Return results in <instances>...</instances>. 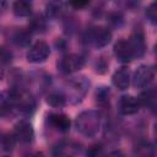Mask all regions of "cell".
Here are the masks:
<instances>
[{
    "instance_id": "cell-5",
    "label": "cell",
    "mask_w": 157,
    "mask_h": 157,
    "mask_svg": "<svg viewBox=\"0 0 157 157\" xmlns=\"http://www.w3.org/2000/svg\"><path fill=\"white\" fill-rule=\"evenodd\" d=\"M155 78V69L150 65H140L132 76V85L137 88H146Z\"/></svg>"
},
{
    "instance_id": "cell-17",
    "label": "cell",
    "mask_w": 157,
    "mask_h": 157,
    "mask_svg": "<svg viewBox=\"0 0 157 157\" xmlns=\"http://www.w3.org/2000/svg\"><path fill=\"white\" fill-rule=\"evenodd\" d=\"M47 103L53 108H61L66 104V97L60 92H53L47 96Z\"/></svg>"
},
{
    "instance_id": "cell-26",
    "label": "cell",
    "mask_w": 157,
    "mask_h": 157,
    "mask_svg": "<svg viewBox=\"0 0 157 157\" xmlns=\"http://www.w3.org/2000/svg\"><path fill=\"white\" fill-rule=\"evenodd\" d=\"M4 76H5V72H4V69L0 66V81L4 78Z\"/></svg>"
},
{
    "instance_id": "cell-24",
    "label": "cell",
    "mask_w": 157,
    "mask_h": 157,
    "mask_svg": "<svg viewBox=\"0 0 157 157\" xmlns=\"http://www.w3.org/2000/svg\"><path fill=\"white\" fill-rule=\"evenodd\" d=\"M88 4H90L88 1H72V2H70V5H71V6H74L75 9L85 7V6H87Z\"/></svg>"
},
{
    "instance_id": "cell-9",
    "label": "cell",
    "mask_w": 157,
    "mask_h": 157,
    "mask_svg": "<svg viewBox=\"0 0 157 157\" xmlns=\"http://www.w3.org/2000/svg\"><path fill=\"white\" fill-rule=\"evenodd\" d=\"M129 45L131 48V52L134 54V59L135 58H141L145 52H146V43H145V38L141 31H136L131 34V37L128 39Z\"/></svg>"
},
{
    "instance_id": "cell-15",
    "label": "cell",
    "mask_w": 157,
    "mask_h": 157,
    "mask_svg": "<svg viewBox=\"0 0 157 157\" xmlns=\"http://www.w3.org/2000/svg\"><path fill=\"white\" fill-rule=\"evenodd\" d=\"M137 101H139L140 105L153 109L155 105H156V91L153 88H150V90H146V91L141 92L140 96L137 97Z\"/></svg>"
},
{
    "instance_id": "cell-16",
    "label": "cell",
    "mask_w": 157,
    "mask_h": 157,
    "mask_svg": "<svg viewBox=\"0 0 157 157\" xmlns=\"http://www.w3.org/2000/svg\"><path fill=\"white\" fill-rule=\"evenodd\" d=\"M135 153L139 157H153L155 148L151 142L148 141H140L135 147Z\"/></svg>"
},
{
    "instance_id": "cell-21",
    "label": "cell",
    "mask_w": 157,
    "mask_h": 157,
    "mask_svg": "<svg viewBox=\"0 0 157 157\" xmlns=\"http://www.w3.org/2000/svg\"><path fill=\"white\" fill-rule=\"evenodd\" d=\"M96 98L99 104H107L109 101V90L107 87H101L96 92Z\"/></svg>"
},
{
    "instance_id": "cell-1",
    "label": "cell",
    "mask_w": 157,
    "mask_h": 157,
    "mask_svg": "<svg viewBox=\"0 0 157 157\" xmlns=\"http://www.w3.org/2000/svg\"><path fill=\"white\" fill-rule=\"evenodd\" d=\"M76 128L87 137L96 136L101 129V114L97 110L82 112L76 118Z\"/></svg>"
},
{
    "instance_id": "cell-7",
    "label": "cell",
    "mask_w": 157,
    "mask_h": 157,
    "mask_svg": "<svg viewBox=\"0 0 157 157\" xmlns=\"http://www.w3.org/2000/svg\"><path fill=\"white\" fill-rule=\"evenodd\" d=\"M13 136L16 141H20L22 144H29L34 137L33 126L27 120H20L13 128Z\"/></svg>"
},
{
    "instance_id": "cell-10",
    "label": "cell",
    "mask_w": 157,
    "mask_h": 157,
    "mask_svg": "<svg viewBox=\"0 0 157 157\" xmlns=\"http://www.w3.org/2000/svg\"><path fill=\"white\" fill-rule=\"evenodd\" d=\"M114 55L117 56V59L121 63H129L134 59V54L131 52V48L129 45L128 39H120L114 44L113 48Z\"/></svg>"
},
{
    "instance_id": "cell-19",
    "label": "cell",
    "mask_w": 157,
    "mask_h": 157,
    "mask_svg": "<svg viewBox=\"0 0 157 157\" xmlns=\"http://www.w3.org/2000/svg\"><path fill=\"white\" fill-rule=\"evenodd\" d=\"M13 39H15V42H16L18 45L25 47V45H27V44L31 42V33H29V31H26V29L21 28V29H18V31L15 33Z\"/></svg>"
},
{
    "instance_id": "cell-20",
    "label": "cell",
    "mask_w": 157,
    "mask_h": 157,
    "mask_svg": "<svg viewBox=\"0 0 157 157\" xmlns=\"http://www.w3.org/2000/svg\"><path fill=\"white\" fill-rule=\"evenodd\" d=\"M86 156L87 157H105V152H104V148L102 145L94 144L87 148Z\"/></svg>"
},
{
    "instance_id": "cell-8",
    "label": "cell",
    "mask_w": 157,
    "mask_h": 157,
    "mask_svg": "<svg viewBox=\"0 0 157 157\" xmlns=\"http://www.w3.org/2000/svg\"><path fill=\"white\" fill-rule=\"evenodd\" d=\"M140 103L136 97L130 94H124L118 101V109L124 115H132L140 110Z\"/></svg>"
},
{
    "instance_id": "cell-27",
    "label": "cell",
    "mask_w": 157,
    "mask_h": 157,
    "mask_svg": "<svg viewBox=\"0 0 157 157\" xmlns=\"http://www.w3.org/2000/svg\"><path fill=\"white\" fill-rule=\"evenodd\" d=\"M2 157H9V156H2Z\"/></svg>"
},
{
    "instance_id": "cell-2",
    "label": "cell",
    "mask_w": 157,
    "mask_h": 157,
    "mask_svg": "<svg viewBox=\"0 0 157 157\" xmlns=\"http://www.w3.org/2000/svg\"><path fill=\"white\" fill-rule=\"evenodd\" d=\"M15 98V108H17L23 114H31L36 109V101L33 97L28 93H26L22 90L12 88L11 90Z\"/></svg>"
},
{
    "instance_id": "cell-6",
    "label": "cell",
    "mask_w": 157,
    "mask_h": 157,
    "mask_svg": "<svg viewBox=\"0 0 157 157\" xmlns=\"http://www.w3.org/2000/svg\"><path fill=\"white\" fill-rule=\"evenodd\" d=\"M50 55V48L47 42L44 40H38L34 44L31 45V48L27 52V59L31 63H43L48 59Z\"/></svg>"
},
{
    "instance_id": "cell-25",
    "label": "cell",
    "mask_w": 157,
    "mask_h": 157,
    "mask_svg": "<svg viewBox=\"0 0 157 157\" xmlns=\"http://www.w3.org/2000/svg\"><path fill=\"white\" fill-rule=\"evenodd\" d=\"M105 157H125L124 156V153L121 152V151H112V152H109L108 155H105Z\"/></svg>"
},
{
    "instance_id": "cell-22",
    "label": "cell",
    "mask_w": 157,
    "mask_h": 157,
    "mask_svg": "<svg viewBox=\"0 0 157 157\" xmlns=\"http://www.w3.org/2000/svg\"><path fill=\"white\" fill-rule=\"evenodd\" d=\"M31 27L33 31H43L45 28V22L40 16H36L31 21Z\"/></svg>"
},
{
    "instance_id": "cell-23",
    "label": "cell",
    "mask_w": 157,
    "mask_h": 157,
    "mask_svg": "<svg viewBox=\"0 0 157 157\" xmlns=\"http://www.w3.org/2000/svg\"><path fill=\"white\" fill-rule=\"evenodd\" d=\"M146 16H147V18H148L152 23H156V20H157V9H156V2H152V4L146 9Z\"/></svg>"
},
{
    "instance_id": "cell-3",
    "label": "cell",
    "mask_w": 157,
    "mask_h": 157,
    "mask_svg": "<svg viewBox=\"0 0 157 157\" xmlns=\"http://www.w3.org/2000/svg\"><path fill=\"white\" fill-rule=\"evenodd\" d=\"M112 39V32L105 27H93L87 32V40L96 48H104Z\"/></svg>"
},
{
    "instance_id": "cell-18",
    "label": "cell",
    "mask_w": 157,
    "mask_h": 157,
    "mask_svg": "<svg viewBox=\"0 0 157 157\" xmlns=\"http://www.w3.org/2000/svg\"><path fill=\"white\" fill-rule=\"evenodd\" d=\"M15 144H16V139H15L13 134L5 132V134H1V135H0V145H1V147H2L5 151H11V150H13Z\"/></svg>"
},
{
    "instance_id": "cell-4",
    "label": "cell",
    "mask_w": 157,
    "mask_h": 157,
    "mask_svg": "<svg viewBox=\"0 0 157 157\" xmlns=\"http://www.w3.org/2000/svg\"><path fill=\"white\" fill-rule=\"evenodd\" d=\"M85 65V59L78 55V54H66L64 55L59 64L58 67L61 72L64 74H72L75 71H78L83 67Z\"/></svg>"
},
{
    "instance_id": "cell-12",
    "label": "cell",
    "mask_w": 157,
    "mask_h": 157,
    "mask_svg": "<svg viewBox=\"0 0 157 157\" xmlns=\"http://www.w3.org/2000/svg\"><path fill=\"white\" fill-rule=\"evenodd\" d=\"M112 81L114 86L119 90H126L130 85V71L128 67H119L112 76Z\"/></svg>"
},
{
    "instance_id": "cell-11",
    "label": "cell",
    "mask_w": 157,
    "mask_h": 157,
    "mask_svg": "<svg viewBox=\"0 0 157 157\" xmlns=\"http://www.w3.org/2000/svg\"><path fill=\"white\" fill-rule=\"evenodd\" d=\"M15 108V98L11 90L0 93V117H7Z\"/></svg>"
},
{
    "instance_id": "cell-28",
    "label": "cell",
    "mask_w": 157,
    "mask_h": 157,
    "mask_svg": "<svg viewBox=\"0 0 157 157\" xmlns=\"http://www.w3.org/2000/svg\"><path fill=\"white\" fill-rule=\"evenodd\" d=\"M0 53H1V48H0Z\"/></svg>"
},
{
    "instance_id": "cell-14",
    "label": "cell",
    "mask_w": 157,
    "mask_h": 157,
    "mask_svg": "<svg viewBox=\"0 0 157 157\" xmlns=\"http://www.w3.org/2000/svg\"><path fill=\"white\" fill-rule=\"evenodd\" d=\"M12 12L17 17H28L32 13V4L23 0L15 1L12 4Z\"/></svg>"
},
{
    "instance_id": "cell-13",
    "label": "cell",
    "mask_w": 157,
    "mask_h": 157,
    "mask_svg": "<svg viewBox=\"0 0 157 157\" xmlns=\"http://www.w3.org/2000/svg\"><path fill=\"white\" fill-rule=\"evenodd\" d=\"M48 120L53 128H55L56 130H59L61 132H66L70 130V125H71L70 119L67 115H65L63 113H53L49 115Z\"/></svg>"
}]
</instances>
